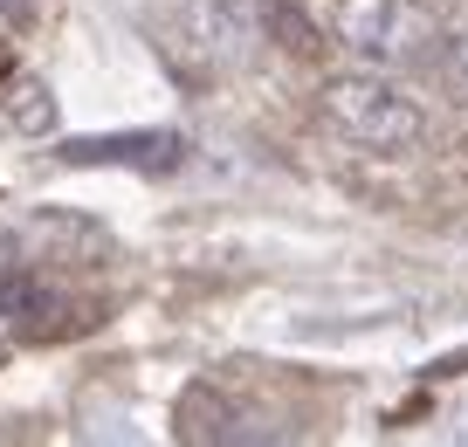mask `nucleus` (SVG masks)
Here are the masks:
<instances>
[{
    "mask_svg": "<svg viewBox=\"0 0 468 447\" xmlns=\"http://www.w3.org/2000/svg\"><path fill=\"white\" fill-rule=\"evenodd\" d=\"M331 42L351 62L372 69H413V62L441 56V21L427 15L420 0H337L331 7Z\"/></svg>",
    "mask_w": 468,
    "mask_h": 447,
    "instance_id": "2",
    "label": "nucleus"
},
{
    "mask_svg": "<svg viewBox=\"0 0 468 447\" xmlns=\"http://www.w3.org/2000/svg\"><path fill=\"white\" fill-rule=\"evenodd\" d=\"M186 21L214 62H241L255 42H269V0H193Z\"/></svg>",
    "mask_w": 468,
    "mask_h": 447,
    "instance_id": "3",
    "label": "nucleus"
},
{
    "mask_svg": "<svg viewBox=\"0 0 468 447\" xmlns=\"http://www.w3.org/2000/svg\"><path fill=\"white\" fill-rule=\"evenodd\" d=\"M317 111H324V124H331L345 144H358V152H407V144L427 131L420 103H413L386 69H372V62L337 69L331 83L317 90Z\"/></svg>",
    "mask_w": 468,
    "mask_h": 447,
    "instance_id": "1",
    "label": "nucleus"
},
{
    "mask_svg": "<svg viewBox=\"0 0 468 447\" xmlns=\"http://www.w3.org/2000/svg\"><path fill=\"white\" fill-rule=\"evenodd\" d=\"M186 144L173 131H132V138H69L62 144V159L76 165H179Z\"/></svg>",
    "mask_w": 468,
    "mask_h": 447,
    "instance_id": "4",
    "label": "nucleus"
},
{
    "mask_svg": "<svg viewBox=\"0 0 468 447\" xmlns=\"http://www.w3.org/2000/svg\"><path fill=\"white\" fill-rule=\"evenodd\" d=\"M441 76H448V90L468 103V28H454L448 42H441Z\"/></svg>",
    "mask_w": 468,
    "mask_h": 447,
    "instance_id": "5",
    "label": "nucleus"
}]
</instances>
